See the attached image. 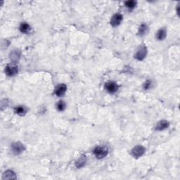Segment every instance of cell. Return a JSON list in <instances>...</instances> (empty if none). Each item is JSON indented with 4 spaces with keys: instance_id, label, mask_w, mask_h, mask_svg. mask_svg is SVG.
Listing matches in <instances>:
<instances>
[{
    "instance_id": "ba28073f",
    "label": "cell",
    "mask_w": 180,
    "mask_h": 180,
    "mask_svg": "<svg viewBox=\"0 0 180 180\" xmlns=\"http://www.w3.org/2000/svg\"><path fill=\"white\" fill-rule=\"evenodd\" d=\"M66 89H67V87H66V85H64V84H60L55 89L56 95L58 96V97H61V96H63L66 93Z\"/></svg>"
},
{
    "instance_id": "6da1fadb",
    "label": "cell",
    "mask_w": 180,
    "mask_h": 180,
    "mask_svg": "<svg viewBox=\"0 0 180 180\" xmlns=\"http://www.w3.org/2000/svg\"><path fill=\"white\" fill-rule=\"evenodd\" d=\"M108 150L105 146H97L94 148V154L98 159L105 158L108 155Z\"/></svg>"
},
{
    "instance_id": "9c48e42d",
    "label": "cell",
    "mask_w": 180,
    "mask_h": 180,
    "mask_svg": "<svg viewBox=\"0 0 180 180\" xmlns=\"http://www.w3.org/2000/svg\"><path fill=\"white\" fill-rule=\"evenodd\" d=\"M16 178L15 173L12 170H7L3 175V179H15Z\"/></svg>"
},
{
    "instance_id": "52a82bcc",
    "label": "cell",
    "mask_w": 180,
    "mask_h": 180,
    "mask_svg": "<svg viewBox=\"0 0 180 180\" xmlns=\"http://www.w3.org/2000/svg\"><path fill=\"white\" fill-rule=\"evenodd\" d=\"M122 15L120 13H116L112 17L111 20V24L113 27L119 26L122 21Z\"/></svg>"
},
{
    "instance_id": "ac0fdd59",
    "label": "cell",
    "mask_w": 180,
    "mask_h": 180,
    "mask_svg": "<svg viewBox=\"0 0 180 180\" xmlns=\"http://www.w3.org/2000/svg\"><path fill=\"white\" fill-rule=\"evenodd\" d=\"M56 106H57V109H58V111H63V110L65 109V108H66V104H65V103L63 101H60L57 103Z\"/></svg>"
},
{
    "instance_id": "9a60e30c",
    "label": "cell",
    "mask_w": 180,
    "mask_h": 180,
    "mask_svg": "<svg viewBox=\"0 0 180 180\" xmlns=\"http://www.w3.org/2000/svg\"><path fill=\"white\" fill-rule=\"evenodd\" d=\"M15 113L19 116H24L26 113V109L23 106H18L15 108Z\"/></svg>"
},
{
    "instance_id": "30bf717a",
    "label": "cell",
    "mask_w": 180,
    "mask_h": 180,
    "mask_svg": "<svg viewBox=\"0 0 180 180\" xmlns=\"http://www.w3.org/2000/svg\"><path fill=\"white\" fill-rule=\"evenodd\" d=\"M169 122L166 120H161L158 122L156 125V129L157 130H163L167 129L169 127Z\"/></svg>"
},
{
    "instance_id": "3957f363",
    "label": "cell",
    "mask_w": 180,
    "mask_h": 180,
    "mask_svg": "<svg viewBox=\"0 0 180 180\" xmlns=\"http://www.w3.org/2000/svg\"><path fill=\"white\" fill-rule=\"evenodd\" d=\"M147 55V48L145 46H142L139 48L138 52L135 54V58L138 60H143Z\"/></svg>"
},
{
    "instance_id": "8fae6325",
    "label": "cell",
    "mask_w": 180,
    "mask_h": 180,
    "mask_svg": "<svg viewBox=\"0 0 180 180\" xmlns=\"http://www.w3.org/2000/svg\"><path fill=\"white\" fill-rule=\"evenodd\" d=\"M86 161L87 158L85 156H82L81 157L79 158L77 161V162L75 163V166L77 167V168H81L83 167L84 165L86 163Z\"/></svg>"
},
{
    "instance_id": "2e32d148",
    "label": "cell",
    "mask_w": 180,
    "mask_h": 180,
    "mask_svg": "<svg viewBox=\"0 0 180 180\" xmlns=\"http://www.w3.org/2000/svg\"><path fill=\"white\" fill-rule=\"evenodd\" d=\"M20 55H21V54H20L19 51L14 50L11 54V60L15 61V60H18L19 59Z\"/></svg>"
},
{
    "instance_id": "8992f818",
    "label": "cell",
    "mask_w": 180,
    "mask_h": 180,
    "mask_svg": "<svg viewBox=\"0 0 180 180\" xmlns=\"http://www.w3.org/2000/svg\"><path fill=\"white\" fill-rule=\"evenodd\" d=\"M5 73L9 76H14L18 73V66L14 65H8L5 68Z\"/></svg>"
},
{
    "instance_id": "4fadbf2b",
    "label": "cell",
    "mask_w": 180,
    "mask_h": 180,
    "mask_svg": "<svg viewBox=\"0 0 180 180\" xmlns=\"http://www.w3.org/2000/svg\"><path fill=\"white\" fill-rule=\"evenodd\" d=\"M20 30H21V32H23V33H28V32H29L31 30V28L28 23H23L20 26Z\"/></svg>"
},
{
    "instance_id": "7a4b0ae2",
    "label": "cell",
    "mask_w": 180,
    "mask_h": 180,
    "mask_svg": "<svg viewBox=\"0 0 180 180\" xmlns=\"http://www.w3.org/2000/svg\"><path fill=\"white\" fill-rule=\"evenodd\" d=\"M25 146L23 145L20 142H15L13 143L11 145V150L13 152V154L15 155H19L21 154L22 152L25 150Z\"/></svg>"
},
{
    "instance_id": "5b68a950",
    "label": "cell",
    "mask_w": 180,
    "mask_h": 180,
    "mask_svg": "<svg viewBox=\"0 0 180 180\" xmlns=\"http://www.w3.org/2000/svg\"><path fill=\"white\" fill-rule=\"evenodd\" d=\"M105 88L108 92L113 94V93H116L118 89V86L115 82H108V83H105Z\"/></svg>"
},
{
    "instance_id": "d6986e66",
    "label": "cell",
    "mask_w": 180,
    "mask_h": 180,
    "mask_svg": "<svg viewBox=\"0 0 180 180\" xmlns=\"http://www.w3.org/2000/svg\"><path fill=\"white\" fill-rule=\"evenodd\" d=\"M150 81H146V82L145 83H144V88L145 89H149L150 88Z\"/></svg>"
},
{
    "instance_id": "7c38bea8",
    "label": "cell",
    "mask_w": 180,
    "mask_h": 180,
    "mask_svg": "<svg viewBox=\"0 0 180 180\" xmlns=\"http://www.w3.org/2000/svg\"><path fill=\"white\" fill-rule=\"evenodd\" d=\"M166 35H167V32H166L165 29L162 28L158 31L157 35H156V38H157L158 40H163L164 39L166 38Z\"/></svg>"
},
{
    "instance_id": "e0dca14e",
    "label": "cell",
    "mask_w": 180,
    "mask_h": 180,
    "mask_svg": "<svg viewBox=\"0 0 180 180\" xmlns=\"http://www.w3.org/2000/svg\"><path fill=\"white\" fill-rule=\"evenodd\" d=\"M136 2L135 1H133V0H131V1H128L125 2V6L128 8V9H132L136 7Z\"/></svg>"
},
{
    "instance_id": "277c9868",
    "label": "cell",
    "mask_w": 180,
    "mask_h": 180,
    "mask_svg": "<svg viewBox=\"0 0 180 180\" xmlns=\"http://www.w3.org/2000/svg\"><path fill=\"white\" fill-rule=\"evenodd\" d=\"M145 152V148L142 146H136L132 150V154L134 158H139L142 156Z\"/></svg>"
},
{
    "instance_id": "5bb4252c",
    "label": "cell",
    "mask_w": 180,
    "mask_h": 180,
    "mask_svg": "<svg viewBox=\"0 0 180 180\" xmlns=\"http://www.w3.org/2000/svg\"><path fill=\"white\" fill-rule=\"evenodd\" d=\"M147 31H148V26L146 24H142L141 25L140 27H139L138 34H139V35H141V36H142V35H145V34L146 33Z\"/></svg>"
}]
</instances>
